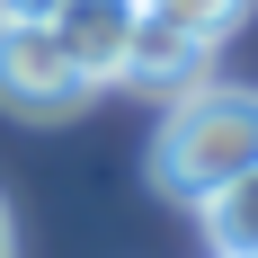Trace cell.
<instances>
[{
  "label": "cell",
  "instance_id": "obj_1",
  "mask_svg": "<svg viewBox=\"0 0 258 258\" xmlns=\"http://www.w3.org/2000/svg\"><path fill=\"white\" fill-rule=\"evenodd\" d=\"M258 169V89L232 80H196L152 134V187L178 205H205L214 187H232Z\"/></svg>",
  "mask_w": 258,
  "mask_h": 258
},
{
  "label": "cell",
  "instance_id": "obj_2",
  "mask_svg": "<svg viewBox=\"0 0 258 258\" xmlns=\"http://www.w3.org/2000/svg\"><path fill=\"white\" fill-rule=\"evenodd\" d=\"M89 98H98V89L72 72V53H62V36H53L45 18L0 27V107H9V116L53 125V116H72V107H89Z\"/></svg>",
  "mask_w": 258,
  "mask_h": 258
},
{
  "label": "cell",
  "instance_id": "obj_3",
  "mask_svg": "<svg viewBox=\"0 0 258 258\" xmlns=\"http://www.w3.org/2000/svg\"><path fill=\"white\" fill-rule=\"evenodd\" d=\"M53 36L72 53V72L89 89H125L134 80V36H143V0H62L53 9Z\"/></svg>",
  "mask_w": 258,
  "mask_h": 258
},
{
  "label": "cell",
  "instance_id": "obj_4",
  "mask_svg": "<svg viewBox=\"0 0 258 258\" xmlns=\"http://www.w3.org/2000/svg\"><path fill=\"white\" fill-rule=\"evenodd\" d=\"M205 62H214L205 36L143 18V36H134V80H152V89H196V80H205Z\"/></svg>",
  "mask_w": 258,
  "mask_h": 258
},
{
  "label": "cell",
  "instance_id": "obj_5",
  "mask_svg": "<svg viewBox=\"0 0 258 258\" xmlns=\"http://www.w3.org/2000/svg\"><path fill=\"white\" fill-rule=\"evenodd\" d=\"M196 214H205L214 258H258V169H249V178H232V187H214Z\"/></svg>",
  "mask_w": 258,
  "mask_h": 258
},
{
  "label": "cell",
  "instance_id": "obj_6",
  "mask_svg": "<svg viewBox=\"0 0 258 258\" xmlns=\"http://www.w3.org/2000/svg\"><path fill=\"white\" fill-rule=\"evenodd\" d=\"M143 18H160V27H187V36L223 45V36L249 18V0H143Z\"/></svg>",
  "mask_w": 258,
  "mask_h": 258
},
{
  "label": "cell",
  "instance_id": "obj_7",
  "mask_svg": "<svg viewBox=\"0 0 258 258\" xmlns=\"http://www.w3.org/2000/svg\"><path fill=\"white\" fill-rule=\"evenodd\" d=\"M62 0H0V27H27V18H53Z\"/></svg>",
  "mask_w": 258,
  "mask_h": 258
},
{
  "label": "cell",
  "instance_id": "obj_8",
  "mask_svg": "<svg viewBox=\"0 0 258 258\" xmlns=\"http://www.w3.org/2000/svg\"><path fill=\"white\" fill-rule=\"evenodd\" d=\"M0 258H9V205H0Z\"/></svg>",
  "mask_w": 258,
  "mask_h": 258
}]
</instances>
